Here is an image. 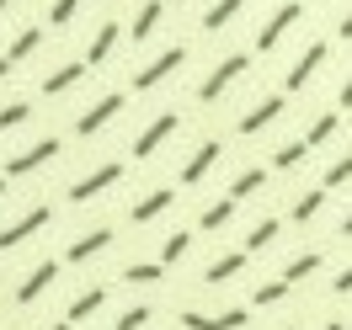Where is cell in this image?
Instances as JSON below:
<instances>
[{
	"label": "cell",
	"instance_id": "5",
	"mask_svg": "<svg viewBox=\"0 0 352 330\" xmlns=\"http://www.w3.org/2000/svg\"><path fill=\"white\" fill-rule=\"evenodd\" d=\"M59 154V139H43V144H32L27 154H16L11 165H6V181H16V176H27V171H38L43 160H54Z\"/></svg>",
	"mask_w": 352,
	"mask_h": 330
},
{
	"label": "cell",
	"instance_id": "34",
	"mask_svg": "<svg viewBox=\"0 0 352 330\" xmlns=\"http://www.w3.org/2000/svg\"><path fill=\"white\" fill-rule=\"evenodd\" d=\"M305 139H294V144H283V150H278V165H299V160H305Z\"/></svg>",
	"mask_w": 352,
	"mask_h": 330
},
{
	"label": "cell",
	"instance_id": "40",
	"mask_svg": "<svg viewBox=\"0 0 352 330\" xmlns=\"http://www.w3.org/2000/svg\"><path fill=\"white\" fill-rule=\"evenodd\" d=\"M342 38H352V16H347V22H342Z\"/></svg>",
	"mask_w": 352,
	"mask_h": 330
},
{
	"label": "cell",
	"instance_id": "41",
	"mask_svg": "<svg viewBox=\"0 0 352 330\" xmlns=\"http://www.w3.org/2000/svg\"><path fill=\"white\" fill-rule=\"evenodd\" d=\"M6 69H11V59H0V75H6Z\"/></svg>",
	"mask_w": 352,
	"mask_h": 330
},
{
	"label": "cell",
	"instance_id": "22",
	"mask_svg": "<svg viewBox=\"0 0 352 330\" xmlns=\"http://www.w3.org/2000/svg\"><path fill=\"white\" fill-rule=\"evenodd\" d=\"M160 11H166V0H150L139 16H133V38H150L155 32V22H160Z\"/></svg>",
	"mask_w": 352,
	"mask_h": 330
},
{
	"label": "cell",
	"instance_id": "11",
	"mask_svg": "<svg viewBox=\"0 0 352 330\" xmlns=\"http://www.w3.org/2000/svg\"><path fill=\"white\" fill-rule=\"evenodd\" d=\"M214 160H219V139H208V144H203V150L182 165V181H187V187H198V181L208 176V165H214Z\"/></svg>",
	"mask_w": 352,
	"mask_h": 330
},
{
	"label": "cell",
	"instance_id": "31",
	"mask_svg": "<svg viewBox=\"0 0 352 330\" xmlns=\"http://www.w3.org/2000/svg\"><path fill=\"white\" fill-rule=\"evenodd\" d=\"M144 320H150V309H144V304H133V309H123L118 330H144Z\"/></svg>",
	"mask_w": 352,
	"mask_h": 330
},
{
	"label": "cell",
	"instance_id": "36",
	"mask_svg": "<svg viewBox=\"0 0 352 330\" xmlns=\"http://www.w3.org/2000/svg\"><path fill=\"white\" fill-rule=\"evenodd\" d=\"M27 117V102H11V107H0V128H16Z\"/></svg>",
	"mask_w": 352,
	"mask_h": 330
},
{
	"label": "cell",
	"instance_id": "25",
	"mask_svg": "<svg viewBox=\"0 0 352 330\" xmlns=\"http://www.w3.org/2000/svg\"><path fill=\"white\" fill-rule=\"evenodd\" d=\"M278 240V219H262L251 235H245V250H262V245H272Z\"/></svg>",
	"mask_w": 352,
	"mask_h": 330
},
{
	"label": "cell",
	"instance_id": "14",
	"mask_svg": "<svg viewBox=\"0 0 352 330\" xmlns=\"http://www.w3.org/2000/svg\"><path fill=\"white\" fill-rule=\"evenodd\" d=\"M102 304H107V287H86V293L69 304V325H75V320H91V314H96Z\"/></svg>",
	"mask_w": 352,
	"mask_h": 330
},
{
	"label": "cell",
	"instance_id": "2",
	"mask_svg": "<svg viewBox=\"0 0 352 330\" xmlns=\"http://www.w3.org/2000/svg\"><path fill=\"white\" fill-rule=\"evenodd\" d=\"M171 133H176V112H160V117H155L150 128H144L139 139H133V160H144V154H155L160 144H166V139H171Z\"/></svg>",
	"mask_w": 352,
	"mask_h": 330
},
{
	"label": "cell",
	"instance_id": "12",
	"mask_svg": "<svg viewBox=\"0 0 352 330\" xmlns=\"http://www.w3.org/2000/svg\"><path fill=\"white\" fill-rule=\"evenodd\" d=\"M54 277H59V266H54V261H38V272H32V277L16 287V298H22V304H32V298H38V293H43Z\"/></svg>",
	"mask_w": 352,
	"mask_h": 330
},
{
	"label": "cell",
	"instance_id": "10",
	"mask_svg": "<svg viewBox=\"0 0 352 330\" xmlns=\"http://www.w3.org/2000/svg\"><path fill=\"white\" fill-rule=\"evenodd\" d=\"M118 112H123V96H102V102H96V107L86 112V117H80V123H75V133H96L102 128V123H112V117H118Z\"/></svg>",
	"mask_w": 352,
	"mask_h": 330
},
{
	"label": "cell",
	"instance_id": "21",
	"mask_svg": "<svg viewBox=\"0 0 352 330\" xmlns=\"http://www.w3.org/2000/svg\"><path fill=\"white\" fill-rule=\"evenodd\" d=\"M235 11H241V0H219V5H208V11H203V27H208V32H219Z\"/></svg>",
	"mask_w": 352,
	"mask_h": 330
},
{
	"label": "cell",
	"instance_id": "19",
	"mask_svg": "<svg viewBox=\"0 0 352 330\" xmlns=\"http://www.w3.org/2000/svg\"><path fill=\"white\" fill-rule=\"evenodd\" d=\"M315 266H320V256H315V250H309V256H294V261L283 266V283H288V287H294V283H305Z\"/></svg>",
	"mask_w": 352,
	"mask_h": 330
},
{
	"label": "cell",
	"instance_id": "1",
	"mask_svg": "<svg viewBox=\"0 0 352 330\" xmlns=\"http://www.w3.org/2000/svg\"><path fill=\"white\" fill-rule=\"evenodd\" d=\"M182 59H187V48H182V43H176V48H166V54H160V59H155L150 69H139V75H133V91H150V86H160V80H166L171 69H182Z\"/></svg>",
	"mask_w": 352,
	"mask_h": 330
},
{
	"label": "cell",
	"instance_id": "35",
	"mask_svg": "<svg viewBox=\"0 0 352 330\" xmlns=\"http://www.w3.org/2000/svg\"><path fill=\"white\" fill-rule=\"evenodd\" d=\"M75 11H80V0H54V11H48V16H54V27H65Z\"/></svg>",
	"mask_w": 352,
	"mask_h": 330
},
{
	"label": "cell",
	"instance_id": "6",
	"mask_svg": "<svg viewBox=\"0 0 352 330\" xmlns=\"http://www.w3.org/2000/svg\"><path fill=\"white\" fill-rule=\"evenodd\" d=\"M112 181H123V165H118V160H112V165H102V171H91L86 181H75V187H69V198L86 202V198H96V192H107Z\"/></svg>",
	"mask_w": 352,
	"mask_h": 330
},
{
	"label": "cell",
	"instance_id": "8",
	"mask_svg": "<svg viewBox=\"0 0 352 330\" xmlns=\"http://www.w3.org/2000/svg\"><path fill=\"white\" fill-rule=\"evenodd\" d=\"M326 54H331L326 43H309L305 54H299V64L288 69V80H283V86H288V91H305V80H309V75H315L320 64H326Z\"/></svg>",
	"mask_w": 352,
	"mask_h": 330
},
{
	"label": "cell",
	"instance_id": "16",
	"mask_svg": "<svg viewBox=\"0 0 352 330\" xmlns=\"http://www.w3.org/2000/svg\"><path fill=\"white\" fill-rule=\"evenodd\" d=\"M107 240H112V229H91L86 240H75V245H69V261H91V256H96V250H102Z\"/></svg>",
	"mask_w": 352,
	"mask_h": 330
},
{
	"label": "cell",
	"instance_id": "15",
	"mask_svg": "<svg viewBox=\"0 0 352 330\" xmlns=\"http://www.w3.org/2000/svg\"><path fill=\"white\" fill-rule=\"evenodd\" d=\"M241 266H245V250H230V256H219V261L203 272V283H230V277H235Z\"/></svg>",
	"mask_w": 352,
	"mask_h": 330
},
{
	"label": "cell",
	"instance_id": "33",
	"mask_svg": "<svg viewBox=\"0 0 352 330\" xmlns=\"http://www.w3.org/2000/svg\"><path fill=\"white\" fill-rule=\"evenodd\" d=\"M32 48H38V32H22V38H16V43H11V54H6V59H11V64H16V59H27V54H32Z\"/></svg>",
	"mask_w": 352,
	"mask_h": 330
},
{
	"label": "cell",
	"instance_id": "4",
	"mask_svg": "<svg viewBox=\"0 0 352 330\" xmlns=\"http://www.w3.org/2000/svg\"><path fill=\"white\" fill-rule=\"evenodd\" d=\"M182 325H187V330H241L245 325V309H224V314H198V309H187Z\"/></svg>",
	"mask_w": 352,
	"mask_h": 330
},
{
	"label": "cell",
	"instance_id": "37",
	"mask_svg": "<svg viewBox=\"0 0 352 330\" xmlns=\"http://www.w3.org/2000/svg\"><path fill=\"white\" fill-rule=\"evenodd\" d=\"M336 293H352V266L342 272V277H336Z\"/></svg>",
	"mask_w": 352,
	"mask_h": 330
},
{
	"label": "cell",
	"instance_id": "3",
	"mask_svg": "<svg viewBox=\"0 0 352 330\" xmlns=\"http://www.w3.org/2000/svg\"><path fill=\"white\" fill-rule=\"evenodd\" d=\"M241 75H245V54H230V59H224V64L198 86V96H203V102H219V91L230 86V80H241Z\"/></svg>",
	"mask_w": 352,
	"mask_h": 330
},
{
	"label": "cell",
	"instance_id": "26",
	"mask_svg": "<svg viewBox=\"0 0 352 330\" xmlns=\"http://www.w3.org/2000/svg\"><path fill=\"white\" fill-rule=\"evenodd\" d=\"M331 133H336V112H326V117H315V128L305 133V144H309V150H315V144H326Z\"/></svg>",
	"mask_w": 352,
	"mask_h": 330
},
{
	"label": "cell",
	"instance_id": "18",
	"mask_svg": "<svg viewBox=\"0 0 352 330\" xmlns=\"http://www.w3.org/2000/svg\"><path fill=\"white\" fill-rule=\"evenodd\" d=\"M166 208H171V192H150V198L133 208V224H150L155 213H166Z\"/></svg>",
	"mask_w": 352,
	"mask_h": 330
},
{
	"label": "cell",
	"instance_id": "20",
	"mask_svg": "<svg viewBox=\"0 0 352 330\" xmlns=\"http://www.w3.org/2000/svg\"><path fill=\"white\" fill-rule=\"evenodd\" d=\"M80 75H86V64H65L59 75H48V80H43V91H48V96H59V91H69Z\"/></svg>",
	"mask_w": 352,
	"mask_h": 330
},
{
	"label": "cell",
	"instance_id": "23",
	"mask_svg": "<svg viewBox=\"0 0 352 330\" xmlns=\"http://www.w3.org/2000/svg\"><path fill=\"white\" fill-rule=\"evenodd\" d=\"M262 181H267V171H241L235 187H230V198L241 202V198H251V192H262Z\"/></svg>",
	"mask_w": 352,
	"mask_h": 330
},
{
	"label": "cell",
	"instance_id": "42",
	"mask_svg": "<svg viewBox=\"0 0 352 330\" xmlns=\"http://www.w3.org/2000/svg\"><path fill=\"white\" fill-rule=\"evenodd\" d=\"M0 192H6V176H0Z\"/></svg>",
	"mask_w": 352,
	"mask_h": 330
},
{
	"label": "cell",
	"instance_id": "39",
	"mask_svg": "<svg viewBox=\"0 0 352 330\" xmlns=\"http://www.w3.org/2000/svg\"><path fill=\"white\" fill-rule=\"evenodd\" d=\"M342 235H347V240H352V213H347V224H342Z\"/></svg>",
	"mask_w": 352,
	"mask_h": 330
},
{
	"label": "cell",
	"instance_id": "38",
	"mask_svg": "<svg viewBox=\"0 0 352 330\" xmlns=\"http://www.w3.org/2000/svg\"><path fill=\"white\" fill-rule=\"evenodd\" d=\"M342 107H352V80H347V86H342Z\"/></svg>",
	"mask_w": 352,
	"mask_h": 330
},
{
	"label": "cell",
	"instance_id": "24",
	"mask_svg": "<svg viewBox=\"0 0 352 330\" xmlns=\"http://www.w3.org/2000/svg\"><path fill=\"white\" fill-rule=\"evenodd\" d=\"M230 213H235V198H224V202H214V208H203V229H224L230 224Z\"/></svg>",
	"mask_w": 352,
	"mask_h": 330
},
{
	"label": "cell",
	"instance_id": "29",
	"mask_svg": "<svg viewBox=\"0 0 352 330\" xmlns=\"http://www.w3.org/2000/svg\"><path fill=\"white\" fill-rule=\"evenodd\" d=\"M347 181H352V154H342V160L326 171V187H347Z\"/></svg>",
	"mask_w": 352,
	"mask_h": 330
},
{
	"label": "cell",
	"instance_id": "30",
	"mask_svg": "<svg viewBox=\"0 0 352 330\" xmlns=\"http://www.w3.org/2000/svg\"><path fill=\"white\" fill-rule=\"evenodd\" d=\"M160 272H166V266H155V261H139V266H129V283H160Z\"/></svg>",
	"mask_w": 352,
	"mask_h": 330
},
{
	"label": "cell",
	"instance_id": "27",
	"mask_svg": "<svg viewBox=\"0 0 352 330\" xmlns=\"http://www.w3.org/2000/svg\"><path fill=\"white\" fill-rule=\"evenodd\" d=\"M320 202H326V187H320V192H305V198H299V208H294V219H299V224L315 219V213H320Z\"/></svg>",
	"mask_w": 352,
	"mask_h": 330
},
{
	"label": "cell",
	"instance_id": "9",
	"mask_svg": "<svg viewBox=\"0 0 352 330\" xmlns=\"http://www.w3.org/2000/svg\"><path fill=\"white\" fill-rule=\"evenodd\" d=\"M294 22H299V5L288 0V5H278V11L267 16L262 38H256V48H278V38H283V32H288V27H294Z\"/></svg>",
	"mask_w": 352,
	"mask_h": 330
},
{
	"label": "cell",
	"instance_id": "7",
	"mask_svg": "<svg viewBox=\"0 0 352 330\" xmlns=\"http://www.w3.org/2000/svg\"><path fill=\"white\" fill-rule=\"evenodd\" d=\"M43 224H54V208H32L22 224H11V229H0V250H11V245H22L27 235H38Z\"/></svg>",
	"mask_w": 352,
	"mask_h": 330
},
{
	"label": "cell",
	"instance_id": "43",
	"mask_svg": "<svg viewBox=\"0 0 352 330\" xmlns=\"http://www.w3.org/2000/svg\"><path fill=\"white\" fill-rule=\"evenodd\" d=\"M54 330H69V325H54Z\"/></svg>",
	"mask_w": 352,
	"mask_h": 330
},
{
	"label": "cell",
	"instance_id": "13",
	"mask_svg": "<svg viewBox=\"0 0 352 330\" xmlns=\"http://www.w3.org/2000/svg\"><path fill=\"white\" fill-rule=\"evenodd\" d=\"M278 112H283V96H267V102H262L256 112H245V117H241V133H262L267 123L278 117Z\"/></svg>",
	"mask_w": 352,
	"mask_h": 330
},
{
	"label": "cell",
	"instance_id": "32",
	"mask_svg": "<svg viewBox=\"0 0 352 330\" xmlns=\"http://www.w3.org/2000/svg\"><path fill=\"white\" fill-rule=\"evenodd\" d=\"M283 293H288V283H283V277H278V283H262V287H256V304H278V298H283Z\"/></svg>",
	"mask_w": 352,
	"mask_h": 330
},
{
	"label": "cell",
	"instance_id": "17",
	"mask_svg": "<svg viewBox=\"0 0 352 330\" xmlns=\"http://www.w3.org/2000/svg\"><path fill=\"white\" fill-rule=\"evenodd\" d=\"M112 43H118V22H107L102 32H96V38H91V48H86V64H102V59L112 54Z\"/></svg>",
	"mask_w": 352,
	"mask_h": 330
},
{
	"label": "cell",
	"instance_id": "44",
	"mask_svg": "<svg viewBox=\"0 0 352 330\" xmlns=\"http://www.w3.org/2000/svg\"><path fill=\"white\" fill-rule=\"evenodd\" d=\"M326 330H342V325H326Z\"/></svg>",
	"mask_w": 352,
	"mask_h": 330
},
{
	"label": "cell",
	"instance_id": "28",
	"mask_svg": "<svg viewBox=\"0 0 352 330\" xmlns=\"http://www.w3.org/2000/svg\"><path fill=\"white\" fill-rule=\"evenodd\" d=\"M187 245H192V235H171V240H166V250H160V266L182 261V256H187Z\"/></svg>",
	"mask_w": 352,
	"mask_h": 330
}]
</instances>
